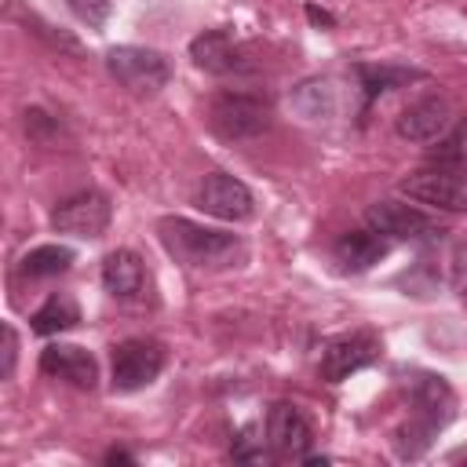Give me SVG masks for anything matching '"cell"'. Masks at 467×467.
<instances>
[{
  "label": "cell",
  "instance_id": "obj_28",
  "mask_svg": "<svg viewBox=\"0 0 467 467\" xmlns=\"http://www.w3.org/2000/svg\"><path fill=\"white\" fill-rule=\"evenodd\" d=\"M449 460L456 463V460H467V449H456V452H449Z\"/></svg>",
  "mask_w": 467,
  "mask_h": 467
},
{
  "label": "cell",
  "instance_id": "obj_27",
  "mask_svg": "<svg viewBox=\"0 0 467 467\" xmlns=\"http://www.w3.org/2000/svg\"><path fill=\"white\" fill-rule=\"evenodd\" d=\"M306 15H310V22H325V26H332V15H325V11H317V7H306Z\"/></svg>",
  "mask_w": 467,
  "mask_h": 467
},
{
  "label": "cell",
  "instance_id": "obj_20",
  "mask_svg": "<svg viewBox=\"0 0 467 467\" xmlns=\"http://www.w3.org/2000/svg\"><path fill=\"white\" fill-rule=\"evenodd\" d=\"M358 77H361V88H365V102H372L376 95L394 91L401 84L423 80L420 69H405V66H358Z\"/></svg>",
  "mask_w": 467,
  "mask_h": 467
},
{
  "label": "cell",
  "instance_id": "obj_17",
  "mask_svg": "<svg viewBox=\"0 0 467 467\" xmlns=\"http://www.w3.org/2000/svg\"><path fill=\"white\" fill-rule=\"evenodd\" d=\"M292 109L303 113L306 120H321L336 113V88L325 77H310L292 91Z\"/></svg>",
  "mask_w": 467,
  "mask_h": 467
},
{
  "label": "cell",
  "instance_id": "obj_6",
  "mask_svg": "<svg viewBox=\"0 0 467 467\" xmlns=\"http://www.w3.org/2000/svg\"><path fill=\"white\" fill-rule=\"evenodd\" d=\"M164 368V347L157 339L131 336L113 347V390H139Z\"/></svg>",
  "mask_w": 467,
  "mask_h": 467
},
{
  "label": "cell",
  "instance_id": "obj_7",
  "mask_svg": "<svg viewBox=\"0 0 467 467\" xmlns=\"http://www.w3.org/2000/svg\"><path fill=\"white\" fill-rule=\"evenodd\" d=\"M365 223H368V230H376L383 237H394V241H434V237L445 234L431 215H423L420 208L401 204V201H376V204H368Z\"/></svg>",
  "mask_w": 467,
  "mask_h": 467
},
{
  "label": "cell",
  "instance_id": "obj_15",
  "mask_svg": "<svg viewBox=\"0 0 467 467\" xmlns=\"http://www.w3.org/2000/svg\"><path fill=\"white\" fill-rule=\"evenodd\" d=\"M102 288L113 299H139L146 288V266L131 248H117L102 259Z\"/></svg>",
  "mask_w": 467,
  "mask_h": 467
},
{
  "label": "cell",
  "instance_id": "obj_1",
  "mask_svg": "<svg viewBox=\"0 0 467 467\" xmlns=\"http://www.w3.org/2000/svg\"><path fill=\"white\" fill-rule=\"evenodd\" d=\"M161 244L168 248V255H175L179 263L193 266V270H223L234 266L244 255V244L237 234L226 230H212L201 223H190L182 215H168L157 223Z\"/></svg>",
  "mask_w": 467,
  "mask_h": 467
},
{
  "label": "cell",
  "instance_id": "obj_11",
  "mask_svg": "<svg viewBox=\"0 0 467 467\" xmlns=\"http://www.w3.org/2000/svg\"><path fill=\"white\" fill-rule=\"evenodd\" d=\"M452 124V109L441 95H427V99H416L412 106L401 109L398 117V135L409 139V142H434L445 135V128Z\"/></svg>",
  "mask_w": 467,
  "mask_h": 467
},
{
  "label": "cell",
  "instance_id": "obj_21",
  "mask_svg": "<svg viewBox=\"0 0 467 467\" xmlns=\"http://www.w3.org/2000/svg\"><path fill=\"white\" fill-rule=\"evenodd\" d=\"M230 456H234V460H252V463H263V460H266L263 438H255V431H252V427H244V431H241V438L234 441Z\"/></svg>",
  "mask_w": 467,
  "mask_h": 467
},
{
  "label": "cell",
  "instance_id": "obj_29",
  "mask_svg": "<svg viewBox=\"0 0 467 467\" xmlns=\"http://www.w3.org/2000/svg\"><path fill=\"white\" fill-rule=\"evenodd\" d=\"M463 157H467V131H463Z\"/></svg>",
  "mask_w": 467,
  "mask_h": 467
},
{
  "label": "cell",
  "instance_id": "obj_4",
  "mask_svg": "<svg viewBox=\"0 0 467 467\" xmlns=\"http://www.w3.org/2000/svg\"><path fill=\"white\" fill-rule=\"evenodd\" d=\"M398 190L409 201H420V204H431L441 212H467V179L460 168H452L445 161L412 171L409 179L398 182Z\"/></svg>",
  "mask_w": 467,
  "mask_h": 467
},
{
  "label": "cell",
  "instance_id": "obj_26",
  "mask_svg": "<svg viewBox=\"0 0 467 467\" xmlns=\"http://www.w3.org/2000/svg\"><path fill=\"white\" fill-rule=\"evenodd\" d=\"M106 463H131V456L124 449H113V452H106Z\"/></svg>",
  "mask_w": 467,
  "mask_h": 467
},
{
  "label": "cell",
  "instance_id": "obj_2",
  "mask_svg": "<svg viewBox=\"0 0 467 467\" xmlns=\"http://www.w3.org/2000/svg\"><path fill=\"white\" fill-rule=\"evenodd\" d=\"M106 69L131 95H157L171 80L168 58L161 51H153V47H135V44L109 47L106 51Z\"/></svg>",
  "mask_w": 467,
  "mask_h": 467
},
{
  "label": "cell",
  "instance_id": "obj_24",
  "mask_svg": "<svg viewBox=\"0 0 467 467\" xmlns=\"http://www.w3.org/2000/svg\"><path fill=\"white\" fill-rule=\"evenodd\" d=\"M452 281H456L460 299L467 303V244H460L456 255H452Z\"/></svg>",
  "mask_w": 467,
  "mask_h": 467
},
{
  "label": "cell",
  "instance_id": "obj_13",
  "mask_svg": "<svg viewBox=\"0 0 467 467\" xmlns=\"http://www.w3.org/2000/svg\"><path fill=\"white\" fill-rule=\"evenodd\" d=\"M409 405H412V416H420V420H427V423H434L441 431L449 423V416H452L456 398H452V387L441 376L423 372V376H416L409 383Z\"/></svg>",
  "mask_w": 467,
  "mask_h": 467
},
{
  "label": "cell",
  "instance_id": "obj_22",
  "mask_svg": "<svg viewBox=\"0 0 467 467\" xmlns=\"http://www.w3.org/2000/svg\"><path fill=\"white\" fill-rule=\"evenodd\" d=\"M66 4H69V11H73L80 22H88V26H102L106 15H109V0H66Z\"/></svg>",
  "mask_w": 467,
  "mask_h": 467
},
{
  "label": "cell",
  "instance_id": "obj_8",
  "mask_svg": "<svg viewBox=\"0 0 467 467\" xmlns=\"http://www.w3.org/2000/svg\"><path fill=\"white\" fill-rule=\"evenodd\" d=\"M197 208L223 223H244L255 212V197L241 179H234L226 171H212V175H204V182L197 190Z\"/></svg>",
  "mask_w": 467,
  "mask_h": 467
},
{
  "label": "cell",
  "instance_id": "obj_3",
  "mask_svg": "<svg viewBox=\"0 0 467 467\" xmlns=\"http://www.w3.org/2000/svg\"><path fill=\"white\" fill-rule=\"evenodd\" d=\"M208 124L219 139H255L259 131H266L270 124V106L259 95H244V91H223L212 99L208 106Z\"/></svg>",
  "mask_w": 467,
  "mask_h": 467
},
{
  "label": "cell",
  "instance_id": "obj_10",
  "mask_svg": "<svg viewBox=\"0 0 467 467\" xmlns=\"http://www.w3.org/2000/svg\"><path fill=\"white\" fill-rule=\"evenodd\" d=\"M266 441L281 456H306L314 445V427L292 401H277L266 412Z\"/></svg>",
  "mask_w": 467,
  "mask_h": 467
},
{
  "label": "cell",
  "instance_id": "obj_14",
  "mask_svg": "<svg viewBox=\"0 0 467 467\" xmlns=\"http://www.w3.org/2000/svg\"><path fill=\"white\" fill-rule=\"evenodd\" d=\"M190 58L204 69V73H237L244 69V58H241V47L234 44V36L226 29H204L201 36L190 40Z\"/></svg>",
  "mask_w": 467,
  "mask_h": 467
},
{
  "label": "cell",
  "instance_id": "obj_25",
  "mask_svg": "<svg viewBox=\"0 0 467 467\" xmlns=\"http://www.w3.org/2000/svg\"><path fill=\"white\" fill-rule=\"evenodd\" d=\"M15 358H18V336L11 325H4V379L15 376Z\"/></svg>",
  "mask_w": 467,
  "mask_h": 467
},
{
  "label": "cell",
  "instance_id": "obj_9",
  "mask_svg": "<svg viewBox=\"0 0 467 467\" xmlns=\"http://www.w3.org/2000/svg\"><path fill=\"white\" fill-rule=\"evenodd\" d=\"M376 358H379L376 336H368V332H350V336H339V339H332V343L325 347L317 372H321V379L339 383V379H347L350 372L372 365Z\"/></svg>",
  "mask_w": 467,
  "mask_h": 467
},
{
  "label": "cell",
  "instance_id": "obj_16",
  "mask_svg": "<svg viewBox=\"0 0 467 467\" xmlns=\"http://www.w3.org/2000/svg\"><path fill=\"white\" fill-rule=\"evenodd\" d=\"M387 237L383 234H376V230H350V234H343L339 241H336V248H332V255H336V263L343 266V270H350V274H361V270H372L383 255H387Z\"/></svg>",
  "mask_w": 467,
  "mask_h": 467
},
{
  "label": "cell",
  "instance_id": "obj_12",
  "mask_svg": "<svg viewBox=\"0 0 467 467\" xmlns=\"http://www.w3.org/2000/svg\"><path fill=\"white\" fill-rule=\"evenodd\" d=\"M40 368L55 379H66V383L80 387V390H91L99 383L95 358L84 347H73V343H47L44 354H40Z\"/></svg>",
  "mask_w": 467,
  "mask_h": 467
},
{
  "label": "cell",
  "instance_id": "obj_5",
  "mask_svg": "<svg viewBox=\"0 0 467 467\" xmlns=\"http://www.w3.org/2000/svg\"><path fill=\"white\" fill-rule=\"evenodd\" d=\"M109 201L99 193V190H80V193H69L62 197L55 208H51V226L55 234H69V237H102L106 226H109Z\"/></svg>",
  "mask_w": 467,
  "mask_h": 467
},
{
  "label": "cell",
  "instance_id": "obj_23",
  "mask_svg": "<svg viewBox=\"0 0 467 467\" xmlns=\"http://www.w3.org/2000/svg\"><path fill=\"white\" fill-rule=\"evenodd\" d=\"M26 131H29L36 142H47V135H55L58 124H55L44 109H29V113H26Z\"/></svg>",
  "mask_w": 467,
  "mask_h": 467
},
{
  "label": "cell",
  "instance_id": "obj_19",
  "mask_svg": "<svg viewBox=\"0 0 467 467\" xmlns=\"http://www.w3.org/2000/svg\"><path fill=\"white\" fill-rule=\"evenodd\" d=\"M73 248L69 244H40V248H29L18 263V270L26 277H55V274H66L73 266Z\"/></svg>",
  "mask_w": 467,
  "mask_h": 467
},
{
  "label": "cell",
  "instance_id": "obj_18",
  "mask_svg": "<svg viewBox=\"0 0 467 467\" xmlns=\"http://www.w3.org/2000/svg\"><path fill=\"white\" fill-rule=\"evenodd\" d=\"M77 321H80L77 299L66 296V292H58V296H47L44 306L33 314V332H36V336H58V332L73 328Z\"/></svg>",
  "mask_w": 467,
  "mask_h": 467
}]
</instances>
